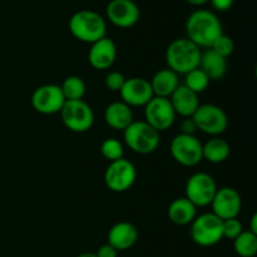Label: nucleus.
<instances>
[{
    "label": "nucleus",
    "mask_w": 257,
    "mask_h": 257,
    "mask_svg": "<svg viewBox=\"0 0 257 257\" xmlns=\"http://www.w3.org/2000/svg\"><path fill=\"white\" fill-rule=\"evenodd\" d=\"M187 39L195 43L198 48H211L216 39L223 34L222 24L213 12L207 9H197L191 13L185 25Z\"/></svg>",
    "instance_id": "obj_1"
},
{
    "label": "nucleus",
    "mask_w": 257,
    "mask_h": 257,
    "mask_svg": "<svg viewBox=\"0 0 257 257\" xmlns=\"http://www.w3.org/2000/svg\"><path fill=\"white\" fill-rule=\"evenodd\" d=\"M68 27L75 39L88 44H93L107 37L105 19L94 10L83 9L75 12L70 17Z\"/></svg>",
    "instance_id": "obj_2"
},
{
    "label": "nucleus",
    "mask_w": 257,
    "mask_h": 257,
    "mask_svg": "<svg viewBox=\"0 0 257 257\" xmlns=\"http://www.w3.org/2000/svg\"><path fill=\"white\" fill-rule=\"evenodd\" d=\"M201 48L187 38H178L171 42L166 49V63L168 69L176 74H187L198 68L201 59Z\"/></svg>",
    "instance_id": "obj_3"
},
{
    "label": "nucleus",
    "mask_w": 257,
    "mask_h": 257,
    "mask_svg": "<svg viewBox=\"0 0 257 257\" xmlns=\"http://www.w3.org/2000/svg\"><path fill=\"white\" fill-rule=\"evenodd\" d=\"M123 138L132 152L138 155H150L160 147V132L151 127L145 120H133L124 131Z\"/></svg>",
    "instance_id": "obj_4"
},
{
    "label": "nucleus",
    "mask_w": 257,
    "mask_h": 257,
    "mask_svg": "<svg viewBox=\"0 0 257 257\" xmlns=\"http://www.w3.org/2000/svg\"><path fill=\"white\" fill-rule=\"evenodd\" d=\"M191 238L201 247H211L223 238L222 220L212 212L196 216L191 223Z\"/></svg>",
    "instance_id": "obj_5"
},
{
    "label": "nucleus",
    "mask_w": 257,
    "mask_h": 257,
    "mask_svg": "<svg viewBox=\"0 0 257 257\" xmlns=\"http://www.w3.org/2000/svg\"><path fill=\"white\" fill-rule=\"evenodd\" d=\"M59 114L63 124L74 133L88 132L94 124L92 107L83 99L67 100Z\"/></svg>",
    "instance_id": "obj_6"
},
{
    "label": "nucleus",
    "mask_w": 257,
    "mask_h": 257,
    "mask_svg": "<svg viewBox=\"0 0 257 257\" xmlns=\"http://www.w3.org/2000/svg\"><path fill=\"white\" fill-rule=\"evenodd\" d=\"M197 131L212 137L222 135L228 127L227 113L216 104H200L192 115Z\"/></svg>",
    "instance_id": "obj_7"
},
{
    "label": "nucleus",
    "mask_w": 257,
    "mask_h": 257,
    "mask_svg": "<svg viewBox=\"0 0 257 257\" xmlns=\"http://www.w3.org/2000/svg\"><path fill=\"white\" fill-rule=\"evenodd\" d=\"M171 156L173 160L185 167H195L203 160L202 143L196 136H175L170 145Z\"/></svg>",
    "instance_id": "obj_8"
},
{
    "label": "nucleus",
    "mask_w": 257,
    "mask_h": 257,
    "mask_svg": "<svg viewBox=\"0 0 257 257\" xmlns=\"http://www.w3.org/2000/svg\"><path fill=\"white\" fill-rule=\"evenodd\" d=\"M137 180V170L131 161L124 157L109 162L104 172V183L112 192L123 193L131 190Z\"/></svg>",
    "instance_id": "obj_9"
},
{
    "label": "nucleus",
    "mask_w": 257,
    "mask_h": 257,
    "mask_svg": "<svg viewBox=\"0 0 257 257\" xmlns=\"http://www.w3.org/2000/svg\"><path fill=\"white\" fill-rule=\"evenodd\" d=\"M186 198L196 207H206L212 202L217 191L215 178L206 172H196L186 182Z\"/></svg>",
    "instance_id": "obj_10"
},
{
    "label": "nucleus",
    "mask_w": 257,
    "mask_h": 257,
    "mask_svg": "<svg viewBox=\"0 0 257 257\" xmlns=\"http://www.w3.org/2000/svg\"><path fill=\"white\" fill-rule=\"evenodd\" d=\"M32 107L40 114L52 115L60 113L63 105L67 102L63 95L60 85L44 84L38 87L32 94Z\"/></svg>",
    "instance_id": "obj_11"
},
{
    "label": "nucleus",
    "mask_w": 257,
    "mask_h": 257,
    "mask_svg": "<svg viewBox=\"0 0 257 257\" xmlns=\"http://www.w3.org/2000/svg\"><path fill=\"white\" fill-rule=\"evenodd\" d=\"M176 113L168 98L153 97L145 105V122L157 132L170 130L176 120Z\"/></svg>",
    "instance_id": "obj_12"
},
{
    "label": "nucleus",
    "mask_w": 257,
    "mask_h": 257,
    "mask_svg": "<svg viewBox=\"0 0 257 257\" xmlns=\"http://www.w3.org/2000/svg\"><path fill=\"white\" fill-rule=\"evenodd\" d=\"M105 13L107 19L120 29L135 27L141 18L140 7L133 0H110Z\"/></svg>",
    "instance_id": "obj_13"
},
{
    "label": "nucleus",
    "mask_w": 257,
    "mask_h": 257,
    "mask_svg": "<svg viewBox=\"0 0 257 257\" xmlns=\"http://www.w3.org/2000/svg\"><path fill=\"white\" fill-rule=\"evenodd\" d=\"M210 206L212 207L213 215L225 221L237 217L242 207V200L237 190L232 187H222L217 188Z\"/></svg>",
    "instance_id": "obj_14"
},
{
    "label": "nucleus",
    "mask_w": 257,
    "mask_h": 257,
    "mask_svg": "<svg viewBox=\"0 0 257 257\" xmlns=\"http://www.w3.org/2000/svg\"><path fill=\"white\" fill-rule=\"evenodd\" d=\"M122 102L132 107H145L155 95L151 88L150 80L145 78L133 77L125 79L122 89L119 90Z\"/></svg>",
    "instance_id": "obj_15"
},
{
    "label": "nucleus",
    "mask_w": 257,
    "mask_h": 257,
    "mask_svg": "<svg viewBox=\"0 0 257 257\" xmlns=\"http://www.w3.org/2000/svg\"><path fill=\"white\" fill-rule=\"evenodd\" d=\"M117 59V45L110 38L104 37L90 44L88 62L94 69H109Z\"/></svg>",
    "instance_id": "obj_16"
},
{
    "label": "nucleus",
    "mask_w": 257,
    "mask_h": 257,
    "mask_svg": "<svg viewBox=\"0 0 257 257\" xmlns=\"http://www.w3.org/2000/svg\"><path fill=\"white\" fill-rule=\"evenodd\" d=\"M107 240L117 251H125L132 248L138 241V230L133 223L120 221L113 225L108 231Z\"/></svg>",
    "instance_id": "obj_17"
},
{
    "label": "nucleus",
    "mask_w": 257,
    "mask_h": 257,
    "mask_svg": "<svg viewBox=\"0 0 257 257\" xmlns=\"http://www.w3.org/2000/svg\"><path fill=\"white\" fill-rule=\"evenodd\" d=\"M168 99H170L176 114L181 115L183 118L192 117L196 110H197V108L200 107L198 94L188 89L185 84L178 85Z\"/></svg>",
    "instance_id": "obj_18"
},
{
    "label": "nucleus",
    "mask_w": 257,
    "mask_h": 257,
    "mask_svg": "<svg viewBox=\"0 0 257 257\" xmlns=\"http://www.w3.org/2000/svg\"><path fill=\"white\" fill-rule=\"evenodd\" d=\"M104 120L113 130L124 131L133 122L132 108L122 100L110 103L104 110Z\"/></svg>",
    "instance_id": "obj_19"
},
{
    "label": "nucleus",
    "mask_w": 257,
    "mask_h": 257,
    "mask_svg": "<svg viewBox=\"0 0 257 257\" xmlns=\"http://www.w3.org/2000/svg\"><path fill=\"white\" fill-rule=\"evenodd\" d=\"M167 215L171 222L175 225H191L197 216V207L186 197H180L170 203Z\"/></svg>",
    "instance_id": "obj_20"
},
{
    "label": "nucleus",
    "mask_w": 257,
    "mask_h": 257,
    "mask_svg": "<svg viewBox=\"0 0 257 257\" xmlns=\"http://www.w3.org/2000/svg\"><path fill=\"white\" fill-rule=\"evenodd\" d=\"M198 68L207 75L210 80H220L227 72V59L218 55L212 49H206L201 53Z\"/></svg>",
    "instance_id": "obj_21"
},
{
    "label": "nucleus",
    "mask_w": 257,
    "mask_h": 257,
    "mask_svg": "<svg viewBox=\"0 0 257 257\" xmlns=\"http://www.w3.org/2000/svg\"><path fill=\"white\" fill-rule=\"evenodd\" d=\"M150 83L155 97L170 98L176 88L180 85V79H178V74L166 68V69L158 70Z\"/></svg>",
    "instance_id": "obj_22"
},
{
    "label": "nucleus",
    "mask_w": 257,
    "mask_h": 257,
    "mask_svg": "<svg viewBox=\"0 0 257 257\" xmlns=\"http://www.w3.org/2000/svg\"><path fill=\"white\" fill-rule=\"evenodd\" d=\"M231 147L226 140L221 137H212L202 145L203 160L211 163H222L230 157Z\"/></svg>",
    "instance_id": "obj_23"
},
{
    "label": "nucleus",
    "mask_w": 257,
    "mask_h": 257,
    "mask_svg": "<svg viewBox=\"0 0 257 257\" xmlns=\"http://www.w3.org/2000/svg\"><path fill=\"white\" fill-rule=\"evenodd\" d=\"M233 250L240 257H253L257 253V235L251 231H242L233 240Z\"/></svg>",
    "instance_id": "obj_24"
},
{
    "label": "nucleus",
    "mask_w": 257,
    "mask_h": 257,
    "mask_svg": "<svg viewBox=\"0 0 257 257\" xmlns=\"http://www.w3.org/2000/svg\"><path fill=\"white\" fill-rule=\"evenodd\" d=\"M60 89H62L65 100H79L83 99V97L85 95L87 85L80 77L70 75L63 80Z\"/></svg>",
    "instance_id": "obj_25"
},
{
    "label": "nucleus",
    "mask_w": 257,
    "mask_h": 257,
    "mask_svg": "<svg viewBox=\"0 0 257 257\" xmlns=\"http://www.w3.org/2000/svg\"><path fill=\"white\" fill-rule=\"evenodd\" d=\"M211 80L208 79L207 75L200 69V68H196V69L191 70L186 74L185 79V85L191 89L192 92H195L196 94H200V93L205 92L207 89V87L210 85Z\"/></svg>",
    "instance_id": "obj_26"
},
{
    "label": "nucleus",
    "mask_w": 257,
    "mask_h": 257,
    "mask_svg": "<svg viewBox=\"0 0 257 257\" xmlns=\"http://www.w3.org/2000/svg\"><path fill=\"white\" fill-rule=\"evenodd\" d=\"M100 153L103 157L109 162H114V161L123 158L124 155V147H123L122 142L117 138H107L100 145Z\"/></svg>",
    "instance_id": "obj_27"
},
{
    "label": "nucleus",
    "mask_w": 257,
    "mask_h": 257,
    "mask_svg": "<svg viewBox=\"0 0 257 257\" xmlns=\"http://www.w3.org/2000/svg\"><path fill=\"white\" fill-rule=\"evenodd\" d=\"M208 49H212L213 52L217 53L218 55H221V57L227 59V58L232 54L233 50H235V43H233L232 38L228 37V35L222 34L213 42V44L211 45V48H208Z\"/></svg>",
    "instance_id": "obj_28"
},
{
    "label": "nucleus",
    "mask_w": 257,
    "mask_h": 257,
    "mask_svg": "<svg viewBox=\"0 0 257 257\" xmlns=\"http://www.w3.org/2000/svg\"><path fill=\"white\" fill-rule=\"evenodd\" d=\"M243 231V226L240 220L236 218H230V220L222 221V233L223 237L228 240H235L238 235Z\"/></svg>",
    "instance_id": "obj_29"
},
{
    "label": "nucleus",
    "mask_w": 257,
    "mask_h": 257,
    "mask_svg": "<svg viewBox=\"0 0 257 257\" xmlns=\"http://www.w3.org/2000/svg\"><path fill=\"white\" fill-rule=\"evenodd\" d=\"M125 79L127 78L122 74L118 70H113V72H109L107 75H105L104 84L107 87V89H109L110 92H118L122 89L123 84H124Z\"/></svg>",
    "instance_id": "obj_30"
},
{
    "label": "nucleus",
    "mask_w": 257,
    "mask_h": 257,
    "mask_svg": "<svg viewBox=\"0 0 257 257\" xmlns=\"http://www.w3.org/2000/svg\"><path fill=\"white\" fill-rule=\"evenodd\" d=\"M180 130H181V133H182V135L195 136V132L197 131V127H196L192 117H188V118H185V119L181 122Z\"/></svg>",
    "instance_id": "obj_31"
},
{
    "label": "nucleus",
    "mask_w": 257,
    "mask_h": 257,
    "mask_svg": "<svg viewBox=\"0 0 257 257\" xmlns=\"http://www.w3.org/2000/svg\"><path fill=\"white\" fill-rule=\"evenodd\" d=\"M97 257H117L118 256V251L115 250L114 247L109 245V243H105V245L100 246L98 248L97 252H94Z\"/></svg>",
    "instance_id": "obj_32"
},
{
    "label": "nucleus",
    "mask_w": 257,
    "mask_h": 257,
    "mask_svg": "<svg viewBox=\"0 0 257 257\" xmlns=\"http://www.w3.org/2000/svg\"><path fill=\"white\" fill-rule=\"evenodd\" d=\"M210 3L217 12H227L233 5V0H210Z\"/></svg>",
    "instance_id": "obj_33"
},
{
    "label": "nucleus",
    "mask_w": 257,
    "mask_h": 257,
    "mask_svg": "<svg viewBox=\"0 0 257 257\" xmlns=\"http://www.w3.org/2000/svg\"><path fill=\"white\" fill-rule=\"evenodd\" d=\"M251 232L256 233L257 235V215L256 213H253L252 217H251V223H250V230Z\"/></svg>",
    "instance_id": "obj_34"
},
{
    "label": "nucleus",
    "mask_w": 257,
    "mask_h": 257,
    "mask_svg": "<svg viewBox=\"0 0 257 257\" xmlns=\"http://www.w3.org/2000/svg\"><path fill=\"white\" fill-rule=\"evenodd\" d=\"M186 3H188V4L193 5V7H202V5L207 4L210 0H185Z\"/></svg>",
    "instance_id": "obj_35"
},
{
    "label": "nucleus",
    "mask_w": 257,
    "mask_h": 257,
    "mask_svg": "<svg viewBox=\"0 0 257 257\" xmlns=\"http://www.w3.org/2000/svg\"><path fill=\"white\" fill-rule=\"evenodd\" d=\"M77 257H97L94 252H83L80 255H78Z\"/></svg>",
    "instance_id": "obj_36"
}]
</instances>
